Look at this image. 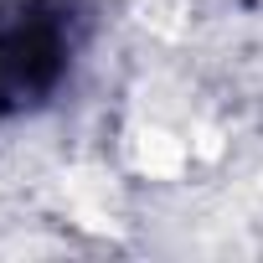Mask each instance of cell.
I'll use <instances>...</instances> for the list:
<instances>
[{"label": "cell", "instance_id": "obj_1", "mask_svg": "<svg viewBox=\"0 0 263 263\" xmlns=\"http://www.w3.org/2000/svg\"><path fill=\"white\" fill-rule=\"evenodd\" d=\"M72 36L67 11L52 0H16L0 11V114L26 108L57 88L67 72Z\"/></svg>", "mask_w": 263, "mask_h": 263}]
</instances>
